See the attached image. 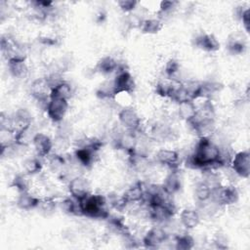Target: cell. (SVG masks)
<instances>
[{
	"mask_svg": "<svg viewBox=\"0 0 250 250\" xmlns=\"http://www.w3.org/2000/svg\"><path fill=\"white\" fill-rule=\"evenodd\" d=\"M78 202L80 204L82 216L91 219L104 220H106L109 216L106 197L102 194L90 193Z\"/></svg>",
	"mask_w": 250,
	"mask_h": 250,
	"instance_id": "1",
	"label": "cell"
},
{
	"mask_svg": "<svg viewBox=\"0 0 250 250\" xmlns=\"http://www.w3.org/2000/svg\"><path fill=\"white\" fill-rule=\"evenodd\" d=\"M211 198L221 207L230 206L239 199V192L232 185H222L218 188L212 190Z\"/></svg>",
	"mask_w": 250,
	"mask_h": 250,
	"instance_id": "2",
	"label": "cell"
},
{
	"mask_svg": "<svg viewBox=\"0 0 250 250\" xmlns=\"http://www.w3.org/2000/svg\"><path fill=\"white\" fill-rule=\"evenodd\" d=\"M118 121L125 131L138 133L142 127V119L139 113L131 106H124L118 112Z\"/></svg>",
	"mask_w": 250,
	"mask_h": 250,
	"instance_id": "3",
	"label": "cell"
},
{
	"mask_svg": "<svg viewBox=\"0 0 250 250\" xmlns=\"http://www.w3.org/2000/svg\"><path fill=\"white\" fill-rule=\"evenodd\" d=\"M229 167L239 178L248 179L250 176V152L248 150L235 152L231 158Z\"/></svg>",
	"mask_w": 250,
	"mask_h": 250,
	"instance_id": "4",
	"label": "cell"
},
{
	"mask_svg": "<svg viewBox=\"0 0 250 250\" xmlns=\"http://www.w3.org/2000/svg\"><path fill=\"white\" fill-rule=\"evenodd\" d=\"M114 89H115V98L121 94H131L135 89V80L129 70L125 68L118 67L116 75L113 78Z\"/></svg>",
	"mask_w": 250,
	"mask_h": 250,
	"instance_id": "5",
	"label": "cell"
},
{
	"mask_svg": "<svg viewBox=\"0 0 250 250\" xmlns=\"http://www.w3.org/2000/svg\"><path fill=\"white\" fill-rule=\"evenodd\" d=\"M68 107L69 104L67 100L60 98H50L45 110L48 118L51 121H53L54 123H60L66 115Z\"/></svg>",
	"mask_w": 250,
	"mask_h": 250,
	"instance_id": "6",
	"label": "cell"
},
{
	"mask_svg": "<svg viewBox=\"0 0 250 250\" xmlns=\"http://www.w3.org/2000/svg\"><path fill=\"white\" fill-rule=\"evenodd\" d=\"M29 94L38 104H42L46 109L48 102L50 100L51 89L45 77L36 78L31 82L29 86Z\"/></svg>",
	"mask_w": 250,
	"mask_h": 250,
	"instance_id": "7",
	"label": "cell"
},
{
	"mask_svg": "<svg viewBox=\"0 0 250 250\" xmlns=\"http://www.w3.org/2000/svg\"><path fill=\"white\" fill-rule=\"evenodd\" d=\"M67 189L73 198L80 201L91 193V186L87 178L78 175L73 177L67 185Z\"/></svg>",
	"mask_w": 250,
	"mask_h": 250,
	"instance_id": "8",
	"label": "cell"
},
{
	"mask_svg": "<svg viewBox=\"0 0 250 250\" xmlns=\"http://www.w3.org/2000/svg\"><path fill=\"white\" fill-rule=\"evenodd\" d=\"M169 233L164 227H152L144 235L142 242L146 248H156L167 241Z\"/></svg>",
	"mask_w": 250,
	"mask_h": 250,
	"instance_id": "9",
	"label": "cell"
},
{
	"mask_svg": "<svg viewBox=\"0 0 250 250\" xmlns=\"http://www.w3.org/2000/svg\"><path fill=\"white\" fill-rule=\"evenodd\" d=\"M156 161L171 170L179 169L180 154L177 150L172 148H160L155 154Z\"/></svg>",
	"mask_w": 250,
	"mask_h": 250,
	"instance_id": "10",
	"label": "cell"
},
{
	"mask_svg": "<svg viewBox=\"0 0 250 250\" xmlns=\"http://www.w3.org/2000/svg\"><path fill=\"white\" fill-rule=\"evenodd\" d=\"M224 88V85L217 81H203L199 82L198 88L194 94L193 101L203 99V100H211V98L219 93Z\"/></svg>",
	"mask_w": 250,
	"mask_h": 250,
	"instance_id": "11",
	"label": "cell"
},
{
	"mask_svg": "<svg viewBox=\"0 0 250 250\" xmlns=\"http://www.w3.org/2000/svg\"><path fill=\"white\" fill-rule=\"evenodd\" d=\"M145 189L146 188L143 182H136L124 191L122 197L127 205L142 204L145 199Z\"/></svg>",
	"mask_w": 250,
	"mask_h": 250,
	"instance_id": "12",
	"label": "cell"
},
{
	"mask_svg": "<svg viewBox=\"0 0 250 250\" xmlns=\"http://www.w3.org/2000/svg\"><path fill=\"white\" fill-rule=\"evenodd\" d=\"M193 44L196 48L208 53H214L220 49V42L217 37L211 33L198 34L193 39Z\"/></svg>",
	"mask_w": 250,
	"mask_h": 250,
	"instance_id": "13",
	"label": "cell"
},
{
	"mask_svg": "<svg viewBox=\"0 0 250 250\" xmlns=\"http://www.w3.org/2000/svg\"><path fill=\"white\" fill-rule=\"evenodd\" d=\"M32 146L38 156L48 157L54 147V142L48 135L38 132L33 139Z\"/></svg>",
	"mask_w": 250,
	"mask_h": 250,
	"instance_id": "14",
	"label": "cell"
},
{
	"mask_svg": "<svg viewBox=\"0 0 250 250\" xmlns=\"http://www.w3.org/2000/svg\"><path fill=\"white\" fill-rule=\"evenodd\" d=\"M247 48L245 37L242 33L233 32L231 33L226 42V49L231 55H241Z\"/></svg>",
	"mask_w": 250,
	"mask_h": 250,
	"instance_id": "15",
	"label": "cell"
},
{
	"mask_svg": "<svg viewBox=\"0 0 250 250\" xmlns=\"http://www.w3.org/2000/svg\"><path fill=\"white\" fill-rule=\"evenodd\" d=\"M164 191L169 195H174L182 188V177L179 169L171 170V172L165 177L161 184Z\"/></svg>",
	"mask_w": 250,
	"mask_h": 250,
	"instance_id": "16",
	"label": "cell"
},
{
	"mask_svg": "<svg viewBox=\"0 0 250 250\" xmlns=\"http://www.w3.org/2000/svg\"><path fill=\"white\" fill-rule=\"evenodd\" d=\"M201 217L197 209L193 208H184L179 217V222L182 227L187 229H191L196 228L200 223Z\"/></svg>",
	"mask_w": 250,
	"mask_h": 250,
	"instance_id": "17",
	"label": "cell"
},
{
	"mask_svg": "<svg viewBox=\"0 0 250 250\" xmlns=\"http://www.w3.org/2000/svg\"><path fill=\"white\" fill-rule=\"evenodd\" d=\"M7 66L10 74L15 78H23L28 73V65L25 58H12L7 61Z\"/></svg>",
	"mask_w": 250,
	"mask_h": 250,
	"instance_id": "18",
	"label": "cell"
},
{
	"mask_svg": "<svg viewBox=\"0 0 250 250\" xmlns=\"http://www.w3.org/2000/svg\"><path fill=\"white\" fill-rule=\"evenodd\" d=\"M41 198L38 196L32 194L29 190L20 192L18 195V198L16 200V204L19 209L23 211H30L33 209H36L39 205Z\"/></svg>",
	"mask_w": 250,
	"mask_h": 250,
	"instance_id": "19",
	"label": "cell"
},
{
	"mask_svg": "<svg viewBox=\"0 0 250 250\" xmlns=\"http://www.w3.org/2000/svg\"><path fill=\"white\" fill-rule=\"evenodd\" d=\"M37 133L38 132L35 131L32 123L24 127H21L16 131L15 143L27 146L29 144H32L33 139Z\"/></svg>",
	"mask_w": 250,
	"mask_h": 250,
	"instance_id": "20",
	"label": "cell"
},
{
	"mask_svg": "<svg viewBox=\"0 0 250 250\" xmlns=\"http://www.w3.org/2000/svg\"><path fill=\"white\" fill-rule=\"evenodd\" d=\"M197 112V106L193 101H186L178 104V116L187 123L191 121Z\"/></svg>",
	"mask_w": 250,
	"mask_h": 250,
	"instance_id": "21",
	"label": "cell"
},
{
	"mask_svg": "<svg viewBox=\"0 0 250 250\" xmlns=\"http://www.w3.org/2000/svg\"><path fill=\"white\" fill-rule=\"evenodd\" d=\"M12 117V122L14 129L17 131L18 129L29 125L32 123V115L26 108H19L17 109Z\"/></svg>",
	"mask_w": 250,
	"mask_h": 250,
	"instance_id": "22",
	"label": "cell"
},
{
	"mask_svg": "<svg viewBox=\"0 0 250 250\" xmlns=\"http://www.w3.org/2000/svg\"><path fill=\"white\" fill-rule=\"evenodd\" d=\"M118 67H119L118 62L111 56L103 57L102 59L99 60V62H97V65H96V69L100 73L104 74V75H107V74L117 71Z\"/></svg>",
	"mask_w": 250,
	"mask_h": 250,
	"instance_id": "23",
	"label": "cell"
},
{
	"mask_svg": "<svg viewBox=\"0 0 250 250\" xmlns=\"http://www.w3.org/2000/svg\"><path fill=\"white\" fill-rule=\"evenodd\" d=\"M202 181L212 189H216L223 185L222 177L215 169H204L202 170Z\"/></svg>",
	"mask_w": 250,
	"mask_h": 250,
	"instance_id": "24",
	"label": "cell"
},
{
	"mask_svg": "<svg viewBox=\"0 0 250 250\" xmlns=\"http://www.w3.org/2000/svg\"><path fill=\"white\" fill-rule=\"evenodd\" d=\"M60 208L64 214L72 215V216H78V215L82 216L80 204H79L78 200H76L72 196L63 198L60 202Z\"/></svg>",
	"mask_w": 250,
	"mask_h": 250,
	"instance_id": "25",
	"label": "cell"
},
{
	"mask_svg": "<svg viewBox=\"0 0 250 250\" xmlns=\"http://www.w3.org/2000/svg\"><path fill=\"white\" fill-rule=\"evenodd\" d=\"M163 27V22L157 18H148L142 21L140 29L145 34H156Z\"/></svg>",
	"mask_w": 250,
	"mask_h": 250,
	"instance_id": "26",
	"label": "cell"
},
{
	"mask_svg": "<svg viewBox=\"0 0 250 250\" xmlns=\"http://www.w3.org/2000/svg\"><path fill=\"white\" fill-rule=\"evenodd\" d=\"M73 95V88L69 82L63 80L58 86L51 90L50 98H60L64 100H69Z\"/></svg>",
	"mask_w": 250,
	"mask_h": 250,
	"instance_id": "27",
	"label": "cell"
},
{
	"mask_svg": "<svg viewBox=\"0 0 250 250\" xmlns=\"http://www.w3.org/2000/svg\"><path fill=\"white\" fill-rule=\"evenodd\" d=\"M96 95L101 100H112L115 99V89L113 79L104 81L97 89Z\"/></svg>",
	"mask_w": 250,
	"mask_h": 250,
	"instance_id": "28",
	"label": "cell"
},
{
	"mask_svg": "<svg viewBox=\"0 0 250 250\" xmlns=\"http://www.w3.org/2000/svg\"><path fill=\"white\" fill-rule=\"evenodd\" d=\"M43 164L39 160V158L35 156L27 157L22 162V169L25 174L29 176H33L36 174H39L42 171Z\"/></svg>",
	"mask_w": 250,
	"mask_h": 250,
	"instance_id": "29",
	"label": "cell"
},
{
	"mask_svg": "<svg viewBox=\"0 0 250 250\" xmlns=\"http://www.w3.org/2000/svg\"><path fill=\"white\" fill-rule=\"evenodd\" d=\"M29 175L23 173V174H18L16 175L11 183V187L16 188L19 193L23 191H28L31 187V180L29 179Z\"/></svg>",
	"mask_w": 250,
	"mask_h": 250,
	"instance_id": "30",
	"label": "cell"
},
{
	"mask_svg": "<svg viewBox=\"0 0 250 250\" xmlns=\"http://www.w3.org/2000/svg\"><path fill=\"white\" fill-rule=\"evenodd\" d=\"M193 194H194L197 202L202 203V202H205V201H207L211 198L212 189L201 180L200 182H198L195 185Z\"/></svg>",
	"mask_w": 250,
	"mask_h": 250,
	"instance_id": "31",
	"label": "cell"
},
{
	"mask_svg": "<svg viewBox=\"0 0 250 250\" xmlns=\"http://www.w3.org/2000/svg\"><path fill=\"white\" fill-rule=\"evenodd\" d=\"M195 241L188 233H178L175 235V248L180 250H188L194 247Z\"/></svg>",
	"mask_w": 250,
	"mask_h": 250,
	"instance_id": "32",
	"label": "cell"
},
{
	"mask_svg": "<svg viewBox=\"0 0 250 250\" xmlns=\"http://www.w3.org/2000/svg\"><path fill=\"white\" fill-rule=\"evenodd\" d=\"M107 221V226L108 228L114 231V232H118L122 235L126 234L129 232L128 228L126 226V224L124 223L123 218L118 217V216H108V218L106 219Z\"/></svg>",
	"mask_w": 250,
	"mask_h": 250,
	"instance_id": "33",
	"label": "cell"
},
{
	"mask_svg": "<svg viewBox=\"0 0 250 250\" xmlns=\"http://www.w3.org/2000/svg\"><path fill=\"white\" fill-rule=\"evenodd\" d=\"M57 208V201L55 197L53 196H48L45 198H41L39 205L37 209L45 216H49L55 212Z\"/></svg>",
	"mask_w": 250,
	"mask_h": 250,
	"instance_id": "34",
	"label": "cell"
},
{
	"mask_svg": "<svg viewBox=\"0 0 250 250\" xmlns=\"http://www.w3.org/2000/svg\"><path fill=\"white\" fill-rule=\"evenodd\" d=\"M169 79V78H168ZM176 79L160 80L155 85V93L162 98H169Z\"/></svg>",
	"mask_w": 250,
	"mask_h": 250,
	"instance_id": "35",
	"label": "cell"
},
{
	"mask_svg": "<svg viewBox=\"0 0 250 250\" xmlns=\"http://www.w3.org/2000/svg\"><path fill=\"white\" fill-rule=\"evenodd\" d=\"M178 2L176 1H161L159 4V10L157 12L158 14V19L163 22V19L171 16L173 11L176 9V5Z\"/></svg>",
	"mask_w": 250,
	"mask_h": 250,
	"instance_id": "36",
	"label": "cell"
},
{
	"mask_svg": "<svg viewBox=\"0 0 250 250\" xmlns=\"http://www.w3.org/2000/svg\"><path fill=\"white\" fill-rule=\"evenodd\" d=\"M49 168L51 171L59 172L62 169V167L65 164V159L62 157V155L60 154H53L49 155Z\"/></svg>",
	"mask_w": 250,
	"mask_h": 250,
	"instance_id": "37",
	"label": "cell"
},
{
	"mask_svg": "<svg viewBox=\"0 0 250 250\" xmlns=\"http://www.w3.org/2000/svg\"><path fill=\"white\" fill-rule=\"evenodd\" d=\"M180 71V63L177 60L175 59H170L167 61L165 67H164V72L169 79H174L175 75Z\"/></svg>",
	"mask_w": 250,
	"mask_h": 250,
	"instance_id": "38",
	"label": "cell"
},
{
	"mask_svg": "<svg viewBox=\"0 0 250 250\" xmlns=\"http://www.w3.org/2000/svg\"><path fill=\"white\" fill-rule=\"evenodd\" d=\"M213 244L219 249H227L229 247V238L226 233L222 231H217L213 236Z\"/></svg>",
	"mask_w": 250,
	"mask_h": 250,
	"instance_id": "39",
	"label": "cell"
},
{
	"mask_svg": "<svg viewBox=\"0 0 250 250\" xmlns=\"http://www.w3.org/2000/svg\"><path fill=\"white\" fill-rule=\"evenodd\" d=\"M117 5L124 13H132L136 9L138 2L135 0H120L117 1Z\"/></svg>",
	"mask_w": 250,
	"mask_h": 250,
	"instance_id": "40",
	"label": "cell"
},
{
	"mask_svg": "<svg viewBox=\"0 0 250 250\" xmlns=\"http://www.w3.org/2000/svg\"><path fill=\"white\" fill-rule=\"evenodd\" d=\"M239 21L242 22V26L244 28V31L249 34L250 32V10L249 8H244L238 18Z\"/></svg>",
	"mask_w": 250,
	"mask_h": 250,
	"instance_id": "41",
	"label": "cell"
}]
</instances>
